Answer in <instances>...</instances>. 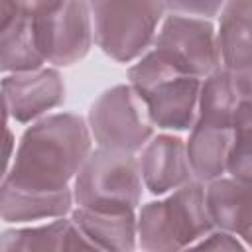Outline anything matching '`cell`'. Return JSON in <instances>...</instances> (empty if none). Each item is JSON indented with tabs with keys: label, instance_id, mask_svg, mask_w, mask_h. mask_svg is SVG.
<instances>
[{
	"label": "cell",
	"instance_id": "cell-15",
	"mask_svg": "<svg viewBox=\"0 0 252 252\" xmlns=\"http://www.w3.org/2000/svg\"><path fill=\"white\" fill-rule=\"evenodd\" d=\"M232 144V128L195 120L185 140L191 171L197 181L209 183L226 175L228 152Z\"/></svg>",
	"mask_w": 252,
	"mask_h": 252
},
{
	"label": "cell",
	"instance_id": "cell-6",
	"mask_svg": "<svg viewBox=\"0 0 252 252\" xmlns=\"http://www.w3.org/2000/svg\"><path fill=\"white\" fill-rule=\"evenodd\" d=\"M87 122L100 148L138 154L156 134L144 98L130 83L100 93L89 108Z\"/></svg>",
	"mask_w": 252,
	"mask_h": 252
},
{
	"label": "cell",
	"instance_id": "cell-2",
	"mask_svg": "<svg viewBox=\"0 0 252 252\" xmlns=\"http://www.w3.org/2000/svg\"><path fill=\"white\" fill-rule=\"evenodd\" d=\"M136 213L138 248L146 252L191 248L215 228L205 201V183L197 179L169 191L163 199L138 207Z\"/></svg>",
	"mask_w": 252,
	"mask_h": 252
},
{
	"label": "cell",
	"instance_id": "cell-16",
	"mask_svg": "<svg viewBox=\"0 0 252 252\" xmlns=\"http://www.w3.org/2000/svg\"><path fill=\"white\" fill-rule=\"evenodd\" d=\"M217 37L222 67L228 71L252 69V0H224Z\"/></svg>",
	"mask_w": 252,
	"mask_h": 252
},
{
	"label": "cell",
	"instance_id": "cell-19",
	"mask_svg": "<svg viewBox=\"0 0 252 252\" xmlns=\"http://www.w3.org/2000/svg\"><path fill=\"white\" fill-rule=\"evenodd\" d=\"M226 173L252 183V100H242L236 108Z\"/></svg>",
	"mask_w": 252,
	"mask_h": 252
},
{
	"label": "cell",
	"instance_id": "cell-1",
	"mask_svg": "<svg viewBox=\"0 0 252 252\" xmlns=\"http://www.w3.org/2000/svg\"><path fill=\"white\" fill-rule=\"evenodd\" d=\"M93 144L87 118L75 112H49L24 130L2 183L30 191L69 189Z\"/></svg>",
	"mask_w": 252,
	"mask_h": 252
},
{
	"label": "cell",
	"instance_id": "cell-20",
	"mask_svg": "<svg viewBox=\"0 0 252 252\" xmlns=\"http://www.w3.org/2000/svg\"><path fill=\"white\" fill-rule=\"evenodd\" d=\"M165 14L213 20L220 14L224 0H161Z\"/></svg>",
	"mask_w": 252,
	"mask_h": 252
},
{
	"label": "cell",
	"instance_id": "cell-12",
	"mask_svg": "<svg viewBox=\"0 0 252 252\" xmlns=\"http://www.w3.org/2000/svg\"><path fill=\"white\" fill-rule=\"evenodd\" d=\"M0 217L8 224H30L71 215L75 209L73 187L63 191H30L8 183L0 185Z\"/></svg>",
	"mask_w": 252,
	"mask_h": 252
},
{
	"label": "cell",
	"instance_id": "cell-14",
	"mask_svg": "<svg viewBox=\"0 0 252 252\" xmlns=\"http://www.w3.org/2000/svg\"><path fill=\"white\" fill-rule=\"evenodd\" d=\"M71 219L96 250L130 252L138 248V213L136 211H93L75 207Z\"/></svg>",
	"mask_w": 252,
	"mask_h": 252
},
{
	"label": "cell",
	"instance_id": "cell-9",
	"mask_svg": "<svg viewBox=\"0 0 252 252\" xmlns=\"http://www.w3.org/2000/svg\"><path fill=\"white\" fill-rule=\"evenodd\" d=\"M6 120L32 124L65 102V81L59 67L43 65L2 77Z\"/></svg>",
	"mask_w": 252,
	"mask_h": 252
},
{
	"label": "cell",
	"instance_id": "cell-3",
	"mask_svg": "<svg viewBox=\"0 0 252 252\" xmlns=\"http://www.w3.org/2000/svg\"><path fill=\"white\" fill-rule=\"evenodd\" d=\"M199 77L183 75L154 49H148L128 67V83L144 98L158 130L189 132L197 118Z\"/></svg>",
	"mask_w": 252,
	"mask_h": 252
},
{
	"label": "cell",
	"instance_id": "cell-11",
	"mask_svg": "<svg viewBox=\"0 0 252 252\" xmlns=\"http://www.w3.org/2000/svg\"><path fill=\"white\" fill-rule=\"evenodd\" d=\"M0 250H96L79 224L67 217L49 219L39 224L6 228L0 234Z\"/></svg>",
	"mask_w": 252,
	"mask_h": 252
},
{
	"label": "cell",
	"instance_id": "cell-13",
	"mask_svg": "<svg viewBox=\"0 0 252 252\" xmlns=\"http://www.w3.org/2000/svg\"><path fill=\"white\" fill-rule=\"evenodd\" d=\"M205 201L217 228L238 236L252 228V183L226 173L205 183Z\"/></svg>",
	"mask_w": 252,
	"mask_h": 252
},
{
	"label": "cell",
	"instance_id": "cell-21",
	"mask_svg": "<svg viewBox=\"0 0 252 252\" xmlns=\"http://www.w3.org/2000/svg\"><path fill=\"white\" fill-rule=\"evenodd\" d=\"M63 0H2V16H24L30 20H37L55 8H59Z\"/></svg>",
	"mask_w": 252,
	"mask_h": 252
},
{
	"label": "cell",
	"instance_id": "cell-24",
	"mask_svg": "<svg viewBox=\"0 0 252 252\" xmlns=\"http://www.w3.org/2000/svg\"><path fill=\"white\" fill-rule=\"evenodd\" d=\"M240 238H242V242L246 244V248H252V228H250L246 234H242Z\"/></svg>",
	"mask_w": 252,
	"mask_h": 252
},
{
	"label": "cell",
	"instance_id": "cell-10",
	"mask_svg": "<svg viewBox=\"0 0 252 252\" xmlns=\"http://www.w3.org/2000/svg\"><path fill=\"white\" fill-rule=\"evenodd\" d=\"M138 165L144 187L152 195H167L169 191L195 179L185 140L173 132H159L138 152Z\"/></svg>",
	"mask_w": 252,
	"mask_h": 252
},
{
	"label": "cell",
	"instance_id": "cell-4",
	"mask_svg": "<svg viewBox=\"0 0 252 252\" xmlns=\"http://www.w3.org/2000/svg\"><path fill=\"white\" fill-rule=\"evenodd\" d=\"M94 43L116 63H134L152 45L165 18L161 0H89Z\"/></svg>",
	"mask_w": 252,
	"mask_h": 252
},
{
	"label": "cell",
	"instance_id": "cell-23",
	"mask_svg": "<svg viewBox=\"0 0 252 252\" xmlns=\"http://www.w3.org/2000/svg\"><path fill=\"white\" fill-rule=\"evenodd\" d=\"M14 146H16V142H14V134H12L10 128H6V167L10 165V161H12V158H14V152H12Z\"/></svg>",
	"mask_w": 252,
	"mask_h": 252
},
{
	"label": "cell",
	"instance_id": "cell-17",
	"mask_svg": "<svg viewBox=\"0 0 252 252\" xmlns=\"http://www.w3.org/2000/svg\"><path fill=\"white\" fill-rule=\"evenodd\" d=\"M0 51H2L0 69L4 75L32 71L47 65L37 47L33 20L24 16H16V14L2 16Z\"/></svg>",
	"mask_w": 252,
	"mask_h": 252
},
{
	"label": "cell",
	"instance_id": "cell-22",
	"mask_svg": "<svg viewBox=\"0 0 252 252\" xmlns=\"http://www.w3.org/2000/svg\"><path fill=\"white\" fill-rule=\"evenodd\" d=\"M191 248H205V250H244L246 244L234 232L222 228H211L205 236H201Z\"/></svg>",
	"mask_w": 252,
	"mask_h": 252
},
{
	"label": "cell",
	"instance_id": "cell-18",
	"mask_svg": "<svg viewBox=\"0 0 252 252\" xmlns=\"http://www.w3.org/2000/svg\"><path fill=\"white\" fill-rule=\"evenodd\" d=\"M240 102H242V96L238 93L234 73L220 65L201 81L199 106H197L195 120L232 128V120Z\"/></svg>",
	"mask_w": 252,
	"mask_h": 252
},
{
	"label": "cell",
	"instance_id": "cell-8",
	"mask_svg": "<svg viewBox=\"0 0 252 252\" xmlns=\"http://www.w3.org/2000/svg\"><path fill=\"white\" fill-rule=\"evenodd\" d=\"M33 28L37 47L53 67L79 63L94 43L89 0H63L59 8L33 20Z\"/></svg>",
	"mask_w": 252,
	"mask_h": 252
},
{
	"label": "cell",
	"instance_id": "cell-5",
	"mask_svg": "<svg viewBox=\"0 0 252 252\" xmlns=\"http://www.w3.org/2000/svg\"><path fill=\"white\" fill-rule=\"evenodd\" d=\"M144 181L138 154L93 148L73 179L75 207L93 211H138Z\"/></svg>",
	"mask_w": 252,
	"mask_h": 252
},
{
	"label": "cell",
	"instance_id": "cell-7",
	"mask_svg": "<svg viewBox=\"0 0 252 252\" xmlns=\"http://www.w3.org/2000/svg\"><path fill=\"white\" fill-rule=\"evenodd\" d=\"M150 49L179 73L199 79H205L222 65L217 28L213 20L205 18L165 14Z\"/></svg>",
	"mask_w": 252,
	"mask_h": 252
}]
</instances>
